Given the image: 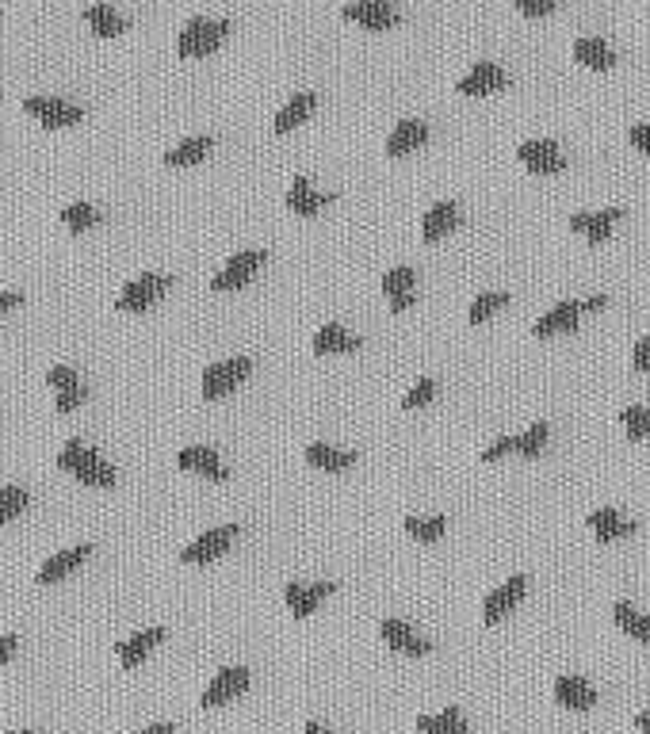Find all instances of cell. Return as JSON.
Instances as JSON below:
<instances>
[{
	"instance_id": "obj_26",
	"label": "cell",
	"mask_w": 650,
	"mask_h": 734,
	"mask_svg": "<svg viewBox=\"0 0 650 734\" xmlns=\"http://www.w3.org/2000/svg\"><path fill=\"white\" fill-rule=\"evenodd\" d=\"M303 455H306V463L318 467V471H348V467L356 463V455L348 452V448H333V444H325V440H310Z\"/></svg>"
},
{
	"instance_id": "obj_24",
	"label": "cell",
	"mask_w": 650,
	"mask_h": 734,
	"mask_svg": "<svg viewBox=\"0 0 650 734\" xmlns=\"http://www.w3.org/2000/svg\"><path fill=\"white\" fill-rule=\"evenodd\" d=\"M455 222H459V203H455V199H440V203H433V207L425 211V218H421V238L425 241L444 238L448 230H455Z\"/></svg>"
},
{
	"instance_id": "obj_44",
	"label": "cell",
	"mask_w": 650,
	"mask_h": 734,
	"mask_svg": "<svg viewBox=\"0 0 650 734\" xmlns=\"http://www.w3.org/2000/svg\"><path fill=\"white\" fill-rule=\"evenodd\" d=\"M612 616H616V624L624 627V631H631V624H635L639 612L631 608V601H616V605H612Z\"/></svg>"
},
{
	"instance_id": "obj_53",
	"label": "cell",
	"mask_w": 650,
	"mask_h": 734,
	"mask_svg": "<svg viewBox=\"0 0 650 734\" xmlns=\"http://www.w3.org/2000/svg\"><path fill=\"white\" fill-rule=\"evenodd\" d=\"M635 727H639L643 734H650V712H639V715H635Z\"/></svg>"
},
{
	"instance_id": "obj_1",
	"label": "cell",
	"mask_w": 650,
	"mask_h": 734,
	"mask_svg": "<svg viewBox=\"0 0 650 734\" xmlns=\"http://www.w3.org/2000/svg\"><path fill=\"white\" fill-rule=\"evenodd\" d=\"M58 467L69 471L73 478H81L85 486H115V467H111L108 459H100V455L85 448L77 436L73 440H65V448L58 452Z\"/></svg>"
},
{
	"instance_id": "obj_52",
	"label": "cell",
	"mask_w": 650,
	"mask_h": 734,
	"mask_svg": "<svg viewBox=\"0 0 650 734\" xmlns=\"http://www.w3.org/2000/svg\"><path fill=\"white\" fill-rule=\"evenodd\" d=\"M138 734H173V723H153V727H146V731Z\"/></svg>"
},
{
	"instance_id": "obj_39",
	"label": "cell",
	"mask_w": 650,
	"mask_h": 734,
	"mask_svg": "<svg viewBox=\"0 0 650 734\" xmlns=\"http://www.w3.org/2000/svg\"><path fill=\"white\" fill-rule=\"evenodd\" d=\"M433 398H436V379L433 375H421V379L406 390L402 406H406V410H417V406H425V402H433Z\"/></svg>"
},
{
	"instance_id": "obj_6",
	"label": "cell",
	"mask_w": 650,
	"mask_h": 734,
	"mask_svg": "<svg viewBox=\"0 0 650 734\" xmlns=\"http://www.w3.org/2000/svg\"><path fill=\"white\" fill-rule=\"evenodd\" d=\"M264 264V249H241L234 257L218 268V276H211V291H234V287H245L249 276Z\"/></svg>"
},
{
	"instance_id": "obj_23",
	"label": "cell",
	"mask_w": 650,
	"mask_h": 734,
	"mask_svg": "<svg viewBox=\"0 0 650 734\" xmlns=\"http://www.w3.org/2000/svg\"><path fill=\"white\" fill-rule=\"evenodd\" d=\"M165 639V627H146V631H134L127 643H119V662L127 666V670H134V666H142L146 662V654H150L157 643Z\"/></svg>"
},
{
	"instance_id": "obj_35",
	"label": "cell",
	"mask_w": 650,
	"mask_h": 734,
	"mask_svg": "<svg viewBox=\"0 0 650 734\" xmlns=\"http://www.w3.org/2000/svg\"><path fill=\"white\" fill-rule=\"evenodd\" d=\"M547 436H551V425L547 421H536V425H528V429L517 436V452L528 455V459H536L543 452V444H547Z\"/></svg>"
},
{
	"instance_id": "obj_12",
	"label": "cell",
	"mask_w": 650,
	"mask_h": 734,
	"mask_svg": "<svg viewBox=\"0 0 650 734\" xmlns=\"http://www.w3.org/2000/svg\"><path fill=\"white\" fill-rule=\"evenodd\" d=\"M524 589H528V578H524V574H513V578L501 582L494 593H486V601H482V620H486V624H498L505 612H513V608L520 605Z\"/></svg>"
},
{
	"instance_id": "obj_19",
	"label": "cell",
	"mask_w": 650,
	"mask_h": 734,
	"mask_svg": "<svg viewBox=\"0 0 650 734\" xmlns=\"http://www.w3.org/2000/svg\"><path fill=\"white\" fill-rule=\"evenodd\" d=\"M413 287H417V272H413L410 264H398V268H390L387 276H383V291H387L390 299V310H410L413 306Z\"/></svg>"
},
{
	"instance_id": "obj_33",
	"label": "cell",
	"mask_w": 650,
	"mask_h": 734,
	"mask_svg": "<svg viewBox=\"0 0 650 734\" xmlns=\"http://www.w3.org/2000/svg\"><path fill=\"white\" fill-rule=\"evenodd\" d=\"M402 528L410 532L413 540H421V543H433L444 536V528H448V517H406L402 520Z\"/></svg>"
},
{
	"instance_id": "obj_17",
	"label": "cell",
	"mask_w": 650,
	"mask_h": 734,
	"mask_svg": "<svg viewBox=\"0 0 650 734\" xmlns=\"http://www.w3.org/2000/svg\"><path fill=\"white\" fill-rule=\"evenodd\" d=\"M176 463H180L184 471H195V475H203V478H218V482L226 478V463H222L215 448H207V444H188V448H180Z\"/></svg>"
},
{
	"instance_id": "obj_43",
	"label": "cell",
	"mask_w": 650,
	"mask_h": 734,
	"mask_svg": "<svg viewBox=\"0 0 650 734\" xmlns=\"http://www.w3.org/2000/svg\"><path fill=\"white\" fill-rule=\"evenodd\" d=\"M628 138H631V146H635V150L650 153V123H631Z\"/></svg>"
},
{
	"instance_id": "obj_34",
	"label": "cell",
	"mask_w": 650,
	"mask_h": 734,
	"mask_svg": "<svg viewBox=\"0 0 650 734\" xmlns=\"http://www.w3.org/2000/svg\"><path fill=\"white\" fill-rule=\"evenodd\" d=\"M62 222L73 230V234H85V230H92V226L100 222V211H96L92 203H85V199H77V203H69L62 211Z\"/></svg>"
},
{
	"instance_id": "obj_5",
	"label": "cell",
	"mask_w": 650,
	"mask_h": 734,
	"mask_svg": "<svg viewBox=\"0 0 650 734\" xmlns=\"http://www.w3.org/2000/svg\"><path fill=\"white\" fill-rule=\"evenodd\" d=\"M517 157L532 169V173H563L566 169V153L559 150V142L555 138H528V142H520L517 146Z\"/></svg>"
},
{
	"instance_id": "obj_38",
	"label": "cell",
	"mask_w": 650,
	"mask_h": 734,
	"mask_svg": "<svg viewBox=\"0 0 650 734\" xmlns=\"http://www.w3.org/2000/svg\"><path fill=\"white\" fill-rule=\"evenodd\" d=\"M27 501H31V497H27L23 486H4V490H0V520H16L23 509H27Z\"/></svg>"
},
{
	"instance_id": "obj_8",
	"label": "cell",
	"mask_w": 650,
	"mask_h": 734,
	"mask_svg": "<svg viewBox=\"0 0 650 734\" xmlns=\"http://www.w3.org/2000/svg\"><path fill=\"white\" fill-rule=\"evenodd\" d=\"M333 589H337V582H287L283 601H287V608H291V616H295V620H306V616L322 605Z\"/></svg>"
},
{
	"instance_id": "obj_11",
	"label": "cell",
	"mask_w": 650,
	"mask_h": 734,
	"mask_svg": "<svg viewBox=\"0 0 650 734\" xmlns=\"http://www.w3.org/2000/svg\"><path fill=\"white\" fill-rule=\"evenodd\" d=\"M555 700L563 708H574V712H589L597 704V689H593V681L582 677V673H559L555 677Z\"/></svg>"
},
{
	"instance_id": "obj_48",
	"label": "cell",
	"mask_w": 650,
	"mask_h": 734,
	"mask_svg": "<svg viewBox=\"0 0 650 734\" xmlns=\"http://www.w3.org/2000/svg\"><path fill=\"white\" fill-rule=\"evenodd\" d=\"M16 643H20L16 635H4V639H0V666H4V662L16 654Z\"/></svg>"
},
{
	"instance_id": "obj_22",
	"label": "cell",
	"mask_w": 650,
	"mask_h": 734,
	"mask_svg": "<svg viewBox=\"0 0 650 734\" xmlns=\"http://www.w3.org/2000/svg\"><path fill=\"white\" fill-rule=\"evenodd\" d=\"M329 199H333V195L318 192V188H314L306 176H295V180H291V188H287V207H291L295 215H306V218L318 215Z\"/></svg>"
},
{
	"instance_id": "obj_2",
	"label": "cell",
	"mask_w": 650,
	"mask_h": 734,
	"mask_svg": "<svg viewBox=\"0 0 650 734\" xmlns=\"http://www.w3.org/2000/svg\"><path fill=\"white\" fill-rule=\"evenodd\" d=\"M226 31H230V20L226 16H192V20L180 27V35H176V50H180V58H199V54H211L222 39H226Z\"/></svg>"
},
{
	"instance_id": "obj_10",
	"label": "cell",
	"mask_w": 650,
	"mask_h": 734,
	"mask_svg": "<svg viewBox=\"0 0 650 734\" xmlns=\"http://www.w3.org/2000/svg\"><path fill=\"white\" fill-rule=\"evenodd\" d=\"M238 536V524H222V528H211V532H203V536H195L184 551H180V562H211L218 559L230 543Z\"/></svg>"
},
{
	"instance_id": "obj_15",
	"label": "cell",
	"mask_w": 650,
	"mask_h": 734,
	"mask_svg": "<svg viewBox=\"0 0 650 734\" xmlns=\"http://www.w3.org/2000/svg\"><path fill=\"white\" fill-rule=\"evenodd\" d=\"M620 215H624V207H601V211H574V215H570V230H582V234L593 241V245H601V241L612 234V226L620 222Z\"/></svg>"
},
{
	"instance_id": "obj_14",
	"label": "cell",
	"mask_w": 650,
	"mask_h": 734,
	"mask_svg": "<svg viewBox=\"0 0 650 734\" xmlns=\"http://www.w3.org/2000/svg\"><path fill=\"white\" fill-rule=\"evenodd\" d=\"M509 81V73L501 69L498 62H475L459 81H455V92H463V96H482V92H494Z\"/></svg>"
},
{
	"instance_id": "obj_28",
	"label": "cell",
	"mask_w": 650,
	"mask_h": 734,
	"mask_svg": "<svg viewBox=\"0 0 650 734\" xmlns=\"http://www.w3.org/2000/svg\"><path fill=\"white\" fill-rule=\"evenodd\" d=\"M314 352L318 356H329V352H352V348H360V337H352L341 322H325L318 333H314Z\"/></svg>"
},
{
	"instance_id": "obj_4",
	"label": "cell",
	"mask_w": 650,
	"mask_h": 734,
	"mask_svg": "<svg viewBox=\"0 0 650 734\" xmlns=\"http://www.w3.org/2000/svg\"><path fill=\"white\" fill-rule=\"evenodd\" d=\"M23 111H31L43 127H73V123H81V104H73V100H62V96H27L23 100Z\"/></svg>"
},
{
	"instance_id": "obj_40",
	"label": "cell",
	"mask_w": 650,
	"mask_h": 734,
	"mask_svg": "<svg viewBox=\"0 0 650 734\" xmlns=\"http://www.w3.org/2000/svg\"><path fill=\"white\" fill-rule=\"evenodd\" d=\"M85 398H88V387H85V383H77V387H65V390H58V402H54V410H58V413L77 410V406H81Z\"/></svg>"
},
{
	"instance_id": "obj_7",
	"label": "cell",
	"mask_w": 650,
	"mask_h": 734,
	"mask_svg": "<svg viewBox=\"0 0 650 734\" xmlns=\"http://www.w3.org/2000/svg\"><path fill=\"white\" fill-rule=\"evenodd\" d=\"M165 287H169V276H165V272H146V276L130 280L127 287L119 291L115 306H119V310H146V306H153L161 295H165Z\"/></svg>"
},
{
	"instance_id": "obj_46",
	"label": "cell",
	"mask_w": 650,
	"mask_h": 734,
	"mask_svg": "<svg viewBox=\"0 0 650 734\" xmlns=\"http://www.w3.org/2000/svg\"><path fill=\"white\" fill-rule=\"evenodd\" d=\"M520 12H528V16H543V12H551L555 8V0H517Z\"/></svg>"
},
{
	"instance_id": "obj_25",
	"label": "cell",
	"mask_w": 650,
	"mask_h": 734,
	"mask_svg": "<svg viewBox=\"0 0 650 734\" xmlns=\"http://www.w3.org/2000/svg\"><path fill=\"white\" fill-rule=\"evenodd\" d=\"M589 528L597 532V540H620V536L635 532V520H628L620 509H612V505H601V509L589 513Z\"/></svg>"
},
{
	"instance_id": "obj_29",
	"label": "cell",
	"mask_w": 650,
	"mask_h": 734,
	"mask_svg": "<svg viewBox=\"0 0 650 734\" xmlns=\"http://www.w3.org/2000/svg\"><path fill=\"white\" fill-rule=\"evenodd\" d=\"M574 58L585 65H597V69H608V65L616 62V50L601 35H578L574 39Z\"/></svg>"
},
{
	"instance_id": "obj_30",
	"label": "cell",
	"mask_w": 650,
	"mask_h": 734,
	"mask_svg": "<svg viewBox=\"0 0 650 734\" xmlns=\"http://www.w3.org/2000/svg\"><path fill=\"white\" fill-rule=\"evenodd\" d=\"M417 731L421 734H467V715L459 708H444L436 715H417Z\"/></svg>"
},
{
	"instance_id": "obj_9",
	"label": "cell",
	"mask_w": 650,
	"mask_h": 734,
	"mask_svg": "<svg viewBox=\"0 0 650 734\" xmlns=\"http://www.w3.org/2000/svg\"><path fill=\"white\" fill-rule=\"evenodd\" d=\"M249 689V670L245 666H226V670L215 673V681L203 689V708H218V704H230L234 696Z\"/></svg>"
},
{
	"instance_id": "obj_32",
	"label": "cell",
	"mask_w": 650,
	"mask_h": 734,
	"mask_svg": "<svg viewBox=\"0 0 650 734\" xmlns=\"http://www.w3.org/2000/svg\"><path fill=\"white\" fill-rule=\"evenodd\" d=\"M85 20L96 27V35H123L130 27L127 16L119 8H111V4H92V8H85Z\"/></svg>"
},
{
	"instance_id": "obj_13",
	"label": "cell",
	"mask_w": 650,
	"mask_h": 734,
	"mask_svg": "<svg viewBox=\"0 0 650 734\" xmlns=\"http://www.w3.org/2000/svg\"><path fill=\"white\" fill-rule=\"evenodd\" d=\"M341 16H345V20L364 23V27H371V31H387V27H394V23L402 20V16H398V8L387 4V0H352V4H345V12H341Z\"/></svg>"
},
{
	"instance_id": "obj_45",
	"label": "cell",
	"mask_w": 650,
	"mask_h": 734,
	"mask_svg": "<svg viewBox=\"0 0 650 734\" xmlns=\"http://www.w3.org/2000/svg\"><path fill=\"white\" fill-rule=\"evenodd\" d=\"M631 367H639V371H647L650 367V337H643L639 345L631 348Z\"/></svg>"
},
{
	"instance_id": "obj_51",
	"label": "cell",
	"mask_w": 650,
	"mask_h": 734,
	"mask_svg": "<svg viewBox=\"0 0 650 734\" xmlns=\"http://www.w3.org/2000/svg\"><path fill=\"white\" fill-rule=\"evenodd\" d=\"M303 734H337V731H329V727H322V723H318V719H306Z\"/></svg>"
},
{
	"instance_id": "obj_49",
	"label": "cell",
	"mask_w": 650,
	"mask_h": 734,
	"mask_svg": "<svg viewBox=\"0 0 650 734\" xmlns=\"http://www.w3.org/2000/svg\"><path fill=\"white\" fill-rule=\"evenodd\" d=\"M20 303H23L20 291H0V314H4V310H12V306H20Z\"/></svg>"
},
{
	"instance_id": "obj_16",
	"label": "cell",
	"mask_w": 650,
	"mask_h": 734,
	"mask_svg": "<svg viewBox=\"0 0 650 734\" xmlns=\"http://www.w3.org/2000/svg\"><path fill=\"white\" fill-rule=\"evenodd\" d=\"M379 635H383V643L390 650H402V654H429L433 643L425 639V635H417L406 620H383L379 624Z\"/></svg>"
},
{
	"instance_id": "obj_54",
	"label": "cell",
	"mask_w": 650,
	"mask_h": 734,
	"mask_svg": "<svg viewBox=\"0 0 650 734\" xmlns=\"http://www.w3.org/2000/svg\"><path fill=\"white\" fill-rule=\"evenodd\" d=\"M8 734H35V731H8Z\"/></svg>"
},
{
	"instance_id": "obj_18",
	"label": "cell",
	"mask_w": 650,
	"mask_h": 734,
	"mask_svg": "<svg viewBox=\"0 0 650 734\" xmlns=\"http://www.w3.org/2000/svg\"><path fill=\"white\" fill-rule=\"evenodd\" d=\"M88 543H77V547H69V551H58V555H50V559L39 566V574H35V582L39 585H54V582H62L65 574H73L81 562L88 559Z\"/></svg>"
},
{
	"instance_id": "obj_36",
	"label": "cell",
	"mask_w": 650,
	"mask_h": 734,
	"mask_svg": "<svg viewBox=\"0 0 650 734\" xmlns=\"http://www.w3.org/2000/svg\"><path fill=\"white\" fill-rule=\"evenodd\" d=\"M505 303H509V291H482V295H475V303H471V310H467V318H471V322H486V318Z\"/></svg>"
},
{
	"instance_id": "obj_21",
	"label": "cell",
	"mask_w": 650,
	"mask_h": 734,
	"mask_svg": "<svg viewBox=\"0 0 650 734\" xmlns=\"http://www.w3.org/2000/svg\"><path fill=\"white\" fill-rule=\"evenodd\" d=\"M578 314H582V303H578V299H563V303H555L547 314H540V318L532 322V333H536V337H551V333H559V329H574V325H578Z\"/></svg>"
},
{
	"instance_id": "obj_41",
	"label": "cell",
	"mask_w": 650,
	"mask_h": 734,
	"mask_svg": "<svg viewBox=\"0 0 650 734\" xmlns=\"http://www.w3.org/2000/svg\"><path fill=\"white\" fill-rule=\"evenodd\" d=\"M46 379H50V387H58V390L77 387V383H81V379H77V371H73V367H65V364L50 367V371H46Z\"/></svg>"
},
{
	"instance_id": "obj_27",
	"label": "cell",
	"mask_w": 650,
	"mask_h": 734,
	"mask_svg": "<svg viewBox=\"0 0 650 734\" xmlns=\"http://www.w3.org/2000/svg\"><path fill=\"white\" fill-rule=\"evenodd\" d=\"M318 108V92H295L287 104H283L280 111H276V119H272V130L276 134H283V130L299 127V123H306L310 119V111Z\"/></svg>"
},
{
	"instance_id": "obj_37",
	"label": "cell",
	"mask_w": 650,
	"mask_h": 734,
	"mask_svg": "<svg viewBox=\"0 0 650 734\" xmlns=\"http://www.w3.org/2000/svg\"><path fill=\"white\" fill-rule=\"evenodd\" d=\"M620 421H624V429H628L631 440H639V436H647L650 432V410L647 406H639V402H631L620 410Z\"/></svg>"
},
{
	"instance_id": "obj_47",
	"label": "cell",
	"mask_w": 650,
	"mask_h": 734,
	"mask_svg": "<svg viewBox=\"0 0 650 734\" xmlns=\"http://www.w3.org/2000/svg\"><path fill=\"white\" fill-rule=\"evenodd\" d=\"M631 635H635L639 643H650V612H647V616H635V624H631Z\"/></svg>"
},
{
	"instance_id": "obj_42",
	"label": "cell",
	"mask_w": 650,
	"mask_h": 734,
	"mask_svg": "<svg viewBox=\"0 0 650 734\" xmlns=\"http://www.w3.org/2000/svg\"><path fill=\"white\" fill-rule=\"evenodd\" d=\"M505 452H517V436H498L490 448H482V455L478 459H486V463H494V459H501Z\"/></svg>"
},
{
	"instance_id": "obj_3",
	"label": "cell",
	"mask_w": 650,
	"mask_h": 734,
	"mask_svg": "<svg viewBox=\"0 0 650 734\" xmlns=\"http://www.w3.org/2000/svg\"><path fill=\"white\" fill-rule=\"evenodd\" d=\"M249 371H253L249 356H230V360H218V364L203 367V398L215 402L222 394H230V390L241 387L249 379Z\"/></svg>"
},
{
	"instance_id": "obj_31",
	"label": "cell",
	"mask_w": 650,
	"mask_h": 734,
	"mask_svg": "<svg viewBox=\"0 0 650 734\" xmlns=\"http://www.w3.org/2000/svg\"><path fill=\"white\" fill-rule=\"evenodd\" d=\"M211 150H215V138L211 134H192V138L176 142L173 150L165 153V165H192V161H203Z\"/></svg>"
},
{
	"instance_id": "obj_20",
	"label": "cell",
	"mask_w": 650,
	"mask_h": 734,
	"mask_svg": "<svg viewBox=\"0 0 650 734\" xmlns=\"http://www.w3.org/2000/svg\"><path fill=\"white\" fill-rule=\"evenodd\" d=\"M425 138H429V123L425 119H402L387 134V153L390 157H402V153L425 146Z\"/></svg>"
},
{
	"instance_id": "obj_50",
	"label": "cell",
	"mask_w": 650,
	"mask_h": 734,
	"mask_svg": "<svg viewBox=\"0 0 650 734\" xmlns=\"http://www.w3.org/2000/svg\"><path fill=\"white\" fill-rule=\"evenodd\" d=\"M601 306H608V295H605V291H601V295H589V299L582 303V310H601Z\"/></svg>"
}]
</instances>
